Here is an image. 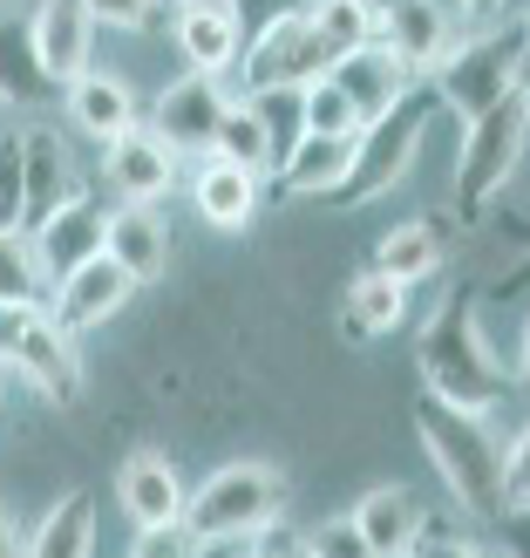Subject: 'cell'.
Returning <instances> with one entry per match:
<instances>
[{
    "label": "cell",
    "mask_w": 530,
    "mask_h": 558,
    "mask_svg": "<svg viewBox=\"0 0 530 558\" xmlns=\"http://www.w3.org/2000/svg\"><path fill=\"white\" fill-rule=\"evenodd\" d=\"M422 396L449 402V409H469V415H496L510 402V375L504 361L490 354L483 341V320H477V300L456 293L442 314L422 327Z\"/></svg>",
    "instance_id": "1"
},
{
    "label": "cell",
    "mask_w": 530,
    "mask_h": 558,
    "mask_svg": "<svg viewBox=\"0 0 530 558\" xmlns=\"http://www.w3.org/2000/svg\"><path fill=\"white\" fill-rule=\"evenodd\" d=\"M415 429H422V450L435 463V477L449 484V497L469 511V518H496L504 511V442H496L490 429V415H469V409H449V402H435L422 396L415 402Z\"/></svg>",
    "instance_id": "2"
},
{
    "label": "cell",
    "mask_w": 530,
    "mask_h": 558,
    "mask_svg": "<svg viewBox=\"0 0 530 558\" xmlns=\"http://www.w3.org/2000/svg\"><path fill=\"white\" fill-rule=\"evenodd\" d=\"M279 518H286V477H279L272 463H259V457L218 463L211 477L190 484V497H184V524H190L205 545L266 538Z\"/></svg>",
    "instance_id": "3"
},
{
    "label": "cell",
    "mask_w": 530,
    "mask_h": 558,
    "mask_svg": "<svg viewBox=\"0 0 530 558\" xmlns=\"http://www.w3.org/2000/svg\"><path fill=\"white\" fill-rule=\"evenodd\" d=\"M523 144H530V117L523 102L504 96L463 117V144H456V171H449V205L463 226H483V211L496 205V191H510L517 163H523Z\"/></svg>",
    "instance_id": "4"
},
{
    "label": "cell",
    "mask_w": 530,
    "mask_h": 558,
    "mask_svg": "<svg viewBox=\"0 0 530 558\" xmlns=\"http://www.w3.org/2000/svg\"><path fill=\"white\" fill-rule=\"evenodd\" d=\"M435 117H442L435 89H429V82H415L395 109H381L374 123H360L354 163H347V178H341L333 198H341V205H374V198H387V191L408 178V163H415V150H422V136H429Z\"/></svg>",
    "instance_id": "5"
},
{
    "label": "cell",
    "mask_w": 530,
    "mask_h": 558,
    "mask_svg": "<svg viewBox=\"0 0 530 558\" xmlns=\"http://www.w3.org/2000/svg\"><path fill=\"white\" fill-rule=\"evenodd\" d=\"M517 69H523V41H517V21L510 27H477V35H456V48L429 69V89L442 109L456 117H477V109L517 96Z\"/></svg>",
    "instance_id": "6"
},
{
    "label": "cell",
    "mask_w": 530,
    "mask_h": 558,
    "mask_svg": "<svg viewBox=\"0 0 530 558\" xmlns=\"http://www.w3.org/2000/svg\"><path fill=\"white\" fill-rule=\"evenodd\" d=\"M326 41L313 35L306 8H286L272 14L259 35H245V54H238V89L259 96V89H306L313 75H326Z\"/></svg>",
    "instance_id": "7"
},
{
    "label": "cell",
    "mask_w": 530,
    "mask_h": 558,
    "mask_svg": "<svg viewBox=\"0 0 530 558\" xmlns=\"http://www.w3.org/2000/svg\"><path fill=\"white\" fill-rule=\"evenodd\" d=\"M8 375H21L41 402L69 409L82 396V354H75V333L48 314V306H27V320L14 333V354H8Z\"/></svg>",
    "instance_id": "8"
},
{
    "label": "cell",
    "mask_w": 530,
    "mask_h": 558,
    "mask_svg": "<svg viewBox=\"0 0 530 558\" xmlns=\"http://www.w3.org/2000/svg\"><path fill=\"white\" fill-rule=\"evenodd\" d=\"M225 82L218 75H198V69H184V75H171L157 89V102H150V130L171 144L177 157H211V136H218V117H225Z\"/></svg>",
    "instance_id": "9"
},
{
    "label": "cell",
    "mask_w": 530,
    "mask_h": 558,
    "mask_svg": "<svg viewBox=\"0 0 530 558\" xmlns=\"http://www.w3.org/2000/svg\"><path fill=\"white\" fill-rule=\"evenodd\" d=\"M163 14H171V48L184 69L218 75V82L238 69V54H245L238 0H184V8H163Z\"/></svg>",
    "instance_id": "10"
},
{
    "label": "cell",
    "mask_w": 530,
    "mask_h": 558,
    "mask_svg": "<svg viewBox=\"0 0 530 558\" xmlns=\"http://www.w3.org/2000/svg\"><path fill=\"white\" fill-rule=\"evenodd\" d=\"M102 226H109V205L96 198V191H75V198H62L54 211H41L35 226H27V245H35V266L48 272V287L69 266L102 253Z\"/></svg>",
    "instance_id": "11"
},
{
    "label": "cell",
    "mask_w": 530,
    "mask_h": 558,
    "mask_svg": "<svg viewBox=\"0 0 530 558\" xmlns=\"http://www.w3.org/2000/svg\"><path fill=\"white\" fill-rule=\"evenodd\" d=\"M326 82L354 102L360 123H374L381 109H395L422 75H415L387 41H360V48H347V54H333V62H326Z\"/></svg>",
    "instance_id": "12"
},
{
    "label": "cell",
    "mask_w": 530,
    "mask_h": 558,
    "mask_svg": "<svg viewBox=\"0 0 530 558\" xmlns=\"http://www.w3.org/2000/svg\"><path fill=\"white\" fill-rule=\"evenodd\" d=\"M102 184L116 191V205H157L177 184V150L150 123H130L116 144H102Z\"/></svg>",
    "instance_id": "13"
},
{
    "label": "cell",
    "mask_w": 530,
    "mask_h": 558,
    "mask_svg": "<svg viewBox=\"0 0 530 558\" xmlns=\"http://www.w3.org/2000/svg\"><path fill=\"white\" fill-rule=\"evenodd\" d=\"M374 8H381L374 41H387L415 75H429L463 35V14L449 8V0H374Z\"/></svg>",
    "instance_id": "14"
},
{
    "label": "cell",
    "mask_w": 530,
    "mask_h": 558,
    "mask_svg": "<svg viewBox=\"0 0 530 558\" xmlns=\"http://www.w3.org/2000/svg\"><path fill=\"white\" fill-rule=\"evenodd\" d=\"M136 300V279L116 266V259H82V266H69L62 279L48 287V314L62 320L69 333H82V327H102V320H116L123 306Z\"/></svg>",
    "instance_id": "15"
},
{
    "label": "cell",
    "mask_w": 530,
    "mask_h": 558,
    "mask_svg": "<svg viewBox=\"0 0 530 558\" xmlns=\"http://www.w3.org/2000/svg\"><path fill=\"white\" fill-rule=\"evenodd\" d=\"M184 477H177V463L163 457V450H130L123 470H116V505L123 518L136 524V532H150V524H177L184 518Z\"/></svg>",
    "instance_id": "16"
},
{
    "label": "cell",
    "mask_w": 530,
    "mask_h": 558,
    "mask_svg": "<svg viewBox=\"0 0 530 558\" xmlns=\"http://www.w3.org/2000/svg\"><path fill=\"white\" fill-rule=\"evenodd\" d=\"M190 205L211 232H245L266 205V178L245 171V163H225V157H198L190 171Z\"/></svg>",
    "instance_id": "17"
},
{
    "label": "cell",
    "mask_w": 530,
    "mask_h": 558,
    "mask_svg": "<svg viewBox=\"0 0 530 558\" xmlns=\"http://www.w3.org/2000/svg\"><path fill=\"white\" fill-rule=\"evenodd\" d=\"M75 191H89V184H82L75 157L62 144V130L27 123L21 130V205H27V226H35L41 211H54L62 198H75Z\"/></svg>",
    "instance_id": "18"
},
{
    "label": "cell",
    "mask_w": 530,
    "mask_h": 558,
    "mask_svg": "<svg viewBox=\"0 0 530 558\" xmlns=\"http://www.w3.org/2000/svg\"><path fill=\"white\" fill-rule=\"evenodd\" d=\"M27 27H35V48H41V69L54 75V89H69L82 69H96V21L82 0H41L27 14Z\"/></svg>",
    "instance_id": "19"
},
{
    "label": "cell",
    "mask_w": 530,
    "mask_h": 558,
    "mask_svg": "<svg viewBox=\"0 0 530 558\" xmlns=\"http://www.w3.org/2000/svg\"><path fill=\"white\" fill-rule=\"evenodd\" d=\"M102 259H116L136 287H150V279H163V266H171V232H163V218L150 205H109Z\"/></svg>",
    "instance_id": "20"
},
{
    "label": "cell",
    "mask_w": 530,
    "mask_h": 558,
    "mask_svg": "<svg viewBox=\"0 0 530 558\" xmlns=\"http://www.w3.org/2000/svg\"><path fill=\"white\" fill-rule=\"evenodd\" d=\"M54 102L69 109V123L89 136V144H116V136L136 123V96H130V82H123V75H102V69H82Z\"/></svg>",
    "instance_id": "21"
},
{
    "label": "cell",
    "mask_w": 530,
    "mask_h": 558,
    "mask_svg": "<svg viewBox=\"0 0 530 558\" xmlns=\"http://www.w3.org/2000/svg\"><path fill=\"white\" fill-rule=\"evenodd\" d=\"M54 96H62V89H54V75L41 69V48H35L27 14L0 8V102H8V109H41Z\"/></svg>",
    "instance_id": "22"
},
{
    "label": "cell",
    "mask_w": 530,
    "mask_h": 558,
    "mask_svg": "<svg viewBox=\"0 0 530 558\" xmlns=\"http://www.w3.org/2000/svg\"><path fill=\"white\" fill-rule=\"evenodd\" d=\"M354 163V136H313L306 130L299 144L286 150V163L272 171V184L286 191V198H333Z\"/></svg>",
    "instance_id": "23"
},
{
    "label": "cell",
    "mask_w": 530,
    "mask_h": 558,
    "mask_svg": "<svg viewBox=\"0 0 530 558\" xmlns=\"http://www.w3.org/2000/svg\"><path fill=\"white\" fill-rule=\"evenodd\" d=\"M408 306H415V287H402L395 272L368 266L347 287V300H341V327L354 333V341H381V333H395L408 320Z\"/></svg>",
    "instance_id": "24"
},
{
    "label": "cell",
    "mask_w": 530,
    "mask_h": 558,
    "mask_svg": "<svg viewBox=\"0 0 530 558\" xmlns=\"http://www.w3.org/2000/svg\"><path fill=\"white\" fill-rule=\"evenodd\" d=\"M21 558H96V497L89 490L54 497L48 518L27 532Z\"/></svg>",
    "instance_id": "25"
},
{
    "label": "cell",
    "mask_w": 530,
    "mask_h": 558,
    "mask_svg": "<svg viewBox=\"0 0 530 558\" xmlns=\"http://www.w3.org/2000/svg\"><path fill=\"white\" fill-rule=\"evenodd\" d=\"M347 518L360 524V538H368L381 558H402V551L415 545V532H422V505H415L402 484H374Z\"/></svg>",
    "instance_id": "26"
},
{
    "label": "cell",
    "mask_w": 530,
    "mask_h": 558,
    "mask_svg": "<svg viewBox=\"0 0 530 558\" xmlns=\"http://www.w3.org/2000/svg\"><path fill=\"white\" fill-rule=\"evenodd\" d=\"M374 266H381V272H395L402 287H422V279L442 272V232L429 226V218H402V226H387V232H381Z\"/></svg>",
    "instance_id": "27"
},
{
    "label": "cell",
    "mask_w": 530,
    "mask_h": 558,
    "mask_svg": "<svg viewBox=\"0 0 530 558\" xmlns=\"http://www.w3.org/2000/svg\"><path fill=\"white\" fill-rule=\"evenodd\" d=\"M211 157L245 163V171L272 178V144H266V123H259L252 96H232V102H225V117H218V136H211Z\"/></svg>",
    "instance_id": "28"
},
{
    "label": "cell",
    "mask_w": 530,
    "mask_h": 558,
    "mask_svg": "<svg viewBox=\"0 0 530 558\" xmlns=\"http://www.w3.org/2000/svg\"><path fill=\"white\" fill-rule=\"evenodd\" d=\"M306 21H313V35L326 41V54H347L360 41H374L381 8L374 0H306Z\"/></svg>",
    "instance_id": "29"
},
{
    "label": "cell",
    "mask_w": 530,
    "mask_h": 558,
    "mask_svg": "<svg viewBox=\"0 0 530 558\" xmlns=\"http://www.w3.org/2000/svg\"><path fill=\"white\" fill-rule=\"evenodd\" d=\"M0 306H48V272L35 266L27 232H0Z\"/></svg>",
    "instance_id": "30"
},
{
    "label": "cell",
    "mask_w": 530,
    "mask_h": 558,
    "mask_svg": "<svg viewBox=\"0 0 530 558\" xmlns=\"http://www.w3.org/2000/svg\"><path fill=\"white\" fill-rule=\"evenodd\" d=\"M259 123H266V144H272V171L286 163V150L306 136V89H259L252 96Z\"/></svg>",
    "instance_id": "31"
},
{
    "label": "cell",
    "mask_w": 530,
    "mask_h": 558,
    "mask_svg": "<svg viewBox=\"0 0 530 558\" xmlns=\"http://www.w3.org/2000/svg\"><path fill=\"white\" fill-rule=\"evenodd\" d=\"M306 130L313 136H360V117H354V102L333 89L326 75L306 82Z\"/></svg>",
    "instance_id": "32"
},
{
    "label": "cell",
    "mask_w": 530,
    "mask_h": 558,
    "mask_svg": "<svg viewBox=\"0 0 530 558\" xmlns=\"http://www.w3.org/2000/svg\"><path fill=\"white\" fill-rule=\"evenodd\" d=\"M299 558H381L368 538H360L354 518H320L313 532L299 538Z\"/></svg>",
    "instance_id": "33"
},
{
    "label": "cell",
    "mask_w": 530,
    "mask_h": 558,
    "mask_svg": "<svg viewBox=\"0 0 530 558\" xmlns=\"http://www.w3.org/2000/svg\"><path fill=\"white\" fill-rule=\"evenodd\" d=\"M0 232H27V205H21V123H0Z\"/></svg>",
    "instance_id": "34"
},
{
    "label": "cell",
    "mask_w": 530,
    "mask_h": 558,
    "mask_svg": "<svg viewBox=\"0 0 530 558\" xmlns=\"http://www.w3.org/2000/svg\"><path fill=\"white\" fill-rule=\"evenodd\" d=\"M402 558H490V545H477L469 532H456L442 518H422V532H415V545Z\"/></svg>",
    "instance_id": "35"
},
{
    "label": "cell",
    "mask_w": 530,
    "mask_h": 558,
    "mask_svg": "<svg viewBox=\"0 0 530 558\" xmlns=\"http://www.w3.org/2000/svg\"><path fill=\"white\" fill-rule=\"evenodd\" d=\"M130 558H205V538L190 532V524H150V532H136Z\"/></svg>",
    "instance_id": "36"
},
{
    "label": "cell",
    "mask_w": 530,
    "mask_h": 558,
    "mask_svg": "<svg viewBox=\"0 0 530 558\" xmlns=\"http://www.w3.org/2000/svg\"><path fill=\"white\" fill-rule=\"evenodd\" d=\"M496 551L490 558H530V497H504V511L490 518Z\"/></svg>",
    "instance_id": "37"
},
{
    "label": "cell",
    "mask_w": 530,
    "mask_h": 558,
    "mask_svg": "<svg viewBox=\"0 0 530 558\" xmlns=\"http://www.w3.org/2000/svg\"><path fill=\"white\" fill-rule=\"evenodd\" d=\"M89 8L96 27H123V35H136V27L157 21V0H82Z\"/></svg>",
    "instance_id": "38"
},
{
    "label": "cell",
    "mask_w": 530,
    "mask_h": 558,
    "mask_svg": "<svg viewBox=\"0 0 530 558\" xmlns=\"http://www.w3.org/2000/svg\"><path fill=\"white\" fill-rule=\"evenodd\" d=\"M504 490L510 497H530V423L517 429V442L504 450Z\"/></svg>",
    "instance_id": "39"
},
{
    "label": "cell",
    "mask_w": 530,
    "mask_h": 558,
    "mask_svg": "<svg viewBox=\"0 0 530 558\" xmlns=\"http://www.w3.org/2000/svg\"><path fill=\"white\" fill-rule=\"evenodd\" d=\"M27 320V306H0V368H8V354H14V333Z\"/></svg>",
    "instance_id": "40"
},
{
    "label": "cell",
    "mask_w": 530,
    "mask_h": 558,
    "mask_svg": "<svg viewBox=\"0 0 530 558\" xmlns=\"http://www.w3.org/2000/svg\"><path fill=\"white\" fill-rule=\"evenodd\" d=\"M21 545H27V538H21V524L0 511V558H21Z\"/></svg>",
    "instance_id": "41"
},
{
    "label": "cell",
    "mask_w": 530,
    "mask_h": 558,
    "mask_svg": "<svg viewBox=\"0 0 530 558\" xmlns=\"http://www.w3.org/2000/svg\"><path fill=\"white\" fill-rule=\"evenodd\" d=\"M517 388H530V320H523V341H517V375H510Z\"/></svg>",
    "instance_id": "42"
},
{
    "label": "cell",
    "mask_w": 530,
    "mask_h": 558,
    "mask_svg": "<svg viewBox=\"0 0 530 558\" xmlns=\"http://www.w3.org/2000/svg\"><path fill=\"white\" fill-rule=\"evenodd\" d=\"M449 8H456V14L469 21V14H496V0H449Z\"/></svg>",
    "instance_id": "43"
},
{
    "label": "cell",
    "mask_w": 530,
    "mask_h": 558,
    "mask_svg": "<svg viewBox=\"0 0 530 558\" xmlns=\"http://www.w3.org/2000/svg\"><path fill=\"white\" fill-rule=\"evenodd\" d=\"M496 14H504V21H523V14H530V0H496Z\"/></svg>",
    "instance_id": "44"
},
{
    "label": "cell",
    "mask_w": 530,
    "mask_h": 558,
    "mask_svg": "<svg viewBox=\"0 0 530 558\" xmlns=\"http://www.w3.org/2000/svg\"><path fill=\"white\" fill-rule=\"evenodd\" d=\"M238 558H286V551H272V545H259V538H245V551Z\"/></svg>",
    "instance_id": "45"
},
{
    "label": "cell",
    "mask_w": 530,
    "mask_h": 558,
    "mask_svg": "<svg viewBox=\"0 0 530 558\" xmlns=\"http://www.w3.org/2000/svg\"><path fill=\"white\" fill-rule=\"evenodd\" d=\"M517 102H523V117H530V62L517 69Z\"/></svg>",
    "instance_id": "46"
},
{
    "label": "cell",
    "mask_w": 530,
    "mask_h": 558,
    "mask_svg": "<svg viewBox=\"0 0 530 558\" xmlns=\"http://www.w3.org/2000/svg\"><path fill=\"white\" fill-rule=\"evenodd\" d=\"M245 545H205V558H238Z\"/></svg>",
    "instance_id": "47"
},
{
    "label": "cell",
    "mask_w": 530,
    "mask_h": 558,
    "mask_svg": "<svg viewBox=\"0 0 530 558\" xmlns=\"http://www.w3.org/2000/svg\"><path fill=\"white\" fill-rule=\"evenodd\" d=\"M517 41H523V62H530V14L517 21Z\"/></svg>",
    "instance_id": "48"
},
{
    "label": "cell",
    "mask_w": 530,
    "mask_h": 558,
    "mask_svg": "<svg viewBox=\"0 0 530 558\" xmlns=\"http://www.w3.org/2000/svg\"><path fill=\"white\" fill-rule=\"evenodd\" d=\"M0 396H8V368H0Z\"/></svg>",
    "instance_id": "49"
},
{
    "label": "cell",
    "mask_w": 530,
    "mask_h": 558,
    "mask_svg": "<svg viewBox=\"0 0 530 558\" xmlns=\"http://www.w3.org/2000/svg\"><path fill=\"white\" fill-rule=\"evenodd\" d=\"M157 8H184V0H157Z\"/></svg>",
    "instance_id": "50"
},
{
    "label": "cell",
    "mask_w": 530,
    "mask_h": 558,
    "mask_svg": "<svg viewBox=\"0 0 530 558\" xmlns=\"http://www.w3.org/2000/svg\"><path fill=\"white\" fill-rule=\"evenodd\" d=\"M0 123H8V102H0Z\"/></svg>",
    "instance_id": "51"
},
{
    "label": "cell",
    "mask_w": 530,
    "mask_h": 558,
    "mask_svg": "<svg viewBox=\"0 0 530 558\" xmlns=\"http://www.w3.org/2000/svg\"><path fill=\"white\" fill-rule=\"evenodd\" d=\"M0 8H8V0H0Z\"/></svg>",
    "instance_id": "52"
},
{
    "label": "cell",
    "mask_w": 530,
    "mask_h": 558,
    "mask_svg": "<svg viewBox=\"0 0 530 558\" xmlns=\"http://www.w3.org/2000/svg\"><path fill=\"white\" fill-rule=\"evenodd\" d=\"M8 8H14V0H8Z\"/></svg>",
    "instance_id": "53"
}]
</instances>
